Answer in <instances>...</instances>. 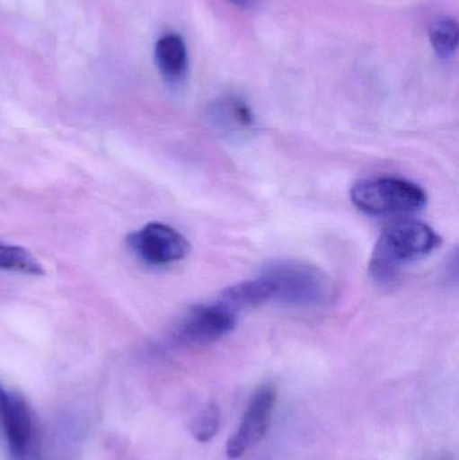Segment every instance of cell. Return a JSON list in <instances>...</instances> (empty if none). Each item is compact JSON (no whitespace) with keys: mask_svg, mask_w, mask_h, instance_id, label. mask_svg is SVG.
<instances>
[{"mask_svg":"<svg viewBox=\"0 0 459 460\" xmlns=\"http://www.w3.org/2000/svg\"><path fill=\"white\" fill-rule=\"evenodd\" d=\"M277 404V392L272 385H263L251 397L236 434L226 443V456L231 460L243 456L259 445L269 432Z\"/></svg>","mask_w":459,"mask_h":460,"instance_id":"cell-5","label":"cell"},{"mask_svg":"<svg viewBox=\"0 0 459 460\" xmlns=\"http://www.w3.org/2000/svg\"><path fill=\"white\" fill-rule=\"evenodd\" d=\"M431 48L442 59H450L457 54L459 42V27L452 16H439L428 29Z\"/></svg>","mask_w":459,"mask_h":460,"instance_id":"cell-10","label":"cell"},{"mask_svg":"<svg viewBox=\"0 0 459 460\" xmlns=\"http://www.w3.org/2000/svg\"><path fill=\"white\" fill-rule=\"evenodd\" d=\"M439 243L441 237L428 224L396 221L383 230L375 246L371 273L377 280H390L404 264L425 259Z\"/></svg>","mask_w":459,"mask_h":460,"instance_id":"cell-1","label":"cell"},{"mask_svg":"<svg viewBox=\"0 0 459 460\" xmlns=\"http://www.w3.org/2000/svg\"><path fill=\"white\" fill-rule=\"evenodd\" d=\"M213 126L228 137H244L255 127V115L250 105L237 96H223L209 108Z\"/></svg>","mask_w":459,"mask_h":460,"instance_id":"cell-8","label":"cell"},{"mask_svg":"<svg viewBox=\"0 0 459 460\" xmlns=\"http://www.w3.org/2000/svg\"><path fill=\"white\" fill-rule=\"evenodd\" d=\"M127 243L140 260L155 267L181 261L190 252L189 241L182 233L161 223L147 224L131 233Z\"/></svg>","mask_w":459,"mask_h":460,"instance_id":"cell-4","label":"cell"},{"mask_svg":"<svg viewBox=\"0 0 459 460\" xmlns=\"http://www.w3.org/2000/svg\"><path fill=\"white\" fill-rule=\"evenodd\" d=\"M154 59L164 81L181 84L189 72V51L185 40L177 32H166L156 40Z\"/></svg>","mask_w":459,"mask_h":460,"instance_id":"cell-9","label":"cell"},{"mask_svg":"<svg viewBox=\"0 0 459 460\" xmlns=\"http://www.w3.org/2000/svg\"><path fill=\"white\" fill-rule=\"evenodd\" d=\"M220 427V410L215 402H207L191 421L190 431L197 442L207 443L217 437Z\"/></svg>","mask_w":459,"mask_h":460,"instance_id":"cell-12","label":"cell"},{"mask_svg":"<svg viewBox=\"0 0 459 460\" xmlns=\"http://www.w3.org/2000/svg\"><path fill=\"white\" fill-rule=\"evenodd\" d=\"M439 460H452V458H450V456H444V458H441Z\"/></svg>","mask_w":459,"mask_h":460,"instance_id":"cell-14","label":"cell"},{"mask_svg":"<svg viewBox=\"0 0 459 460\" xmlns=\"http://www.w3.org/2000/svg\"><path fill=\"white\" fill-rule=\"evenodd\" d=\"M0 418L4 427L8 447L13 456H22L29 448L32 435V419L23 397L5 391L0 385Z\"/></svg>","mask_w":459,"mask_h":460,"instance_id":"cell-7","label":"cell"},{"mask_svg":"<svg viewBox=\"0 0 459 460\" xmlns=\"http://www.w3.org/2000/svg\"><path fill=\"white\" fill-rule=\"evenodd\" d=\"M228 2L242 10H252V8L258 7L261 0H228Z\"/></svg>","mask_w":459,"mask_h":460,"instance_id":"cell-13","label":"cell"},{"mask_svg":"<svg viewBox=\"0 0 459 460\" xmlns=\"http://www.w3.org/2000/svg\"><path fill=\"white\" fill-rule=\"evenodd\" d=\"M267 303L294 307H318L331 295V281L320 268L301 261H278L267 265L259 276Z\"/></svg>","mask_w":459,"mask_h":460,"instance_id":"cell-2","label":"cell"},{"mask_svg":"<svg viewBox=\"0 0 459 460\" xmlns=\"http://www.w3.org/2000/svg\"><path fill=\"white\" fill-rule=\"evenodd\" d=\"M236 326V313L225 303L201 305L181 321L177 340L190 345H207L226 337Z\"/></svg>","mask_w":459,"mask_h":460,"instance_id":"cell-6","label":"cell"},{"mask_svg":"<svg viewBox=\"0 0 459 460\" xmlns=\"http://www.w3.org/2000/svg\"><path fill=\"white\" fill-rule=\"evenodd\" d=\"M0 270L26 275H45L40 262L27 249L0 241Z\"/></svg>","mask_w":459,"mask_h":460,"instance_id":"cell-11","label":"cell"},{"mask_svg":"<svg viewBox=\"0 0 459 460\" xmlns=\"http://www.w3.org/2000/svg\"><path fill=\"white\" fill-rule=\"evenodd\" d=\"M355 207L372 216L411 215L428 204V194L417 183L396 177L369 178L350 191Z\"/></svg>","mask_w":459,"mask_h":460,"instance_id":"cell-3","label":"cell"}]
</instances>
